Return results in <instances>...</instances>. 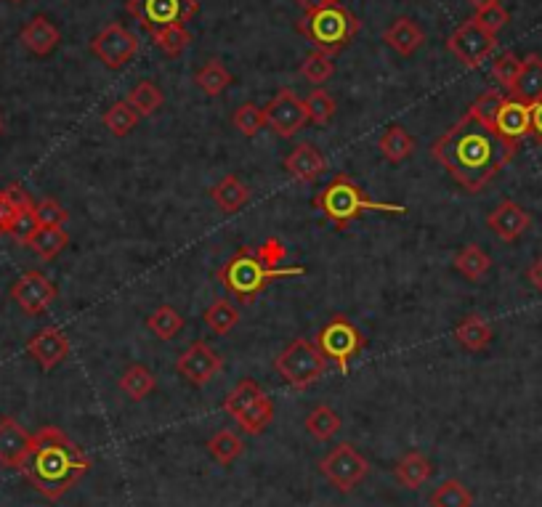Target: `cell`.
<instances>
[{
    "mask_svg": "<svg viewBox=\"0 0 542 507\" xmlns=\"http://www.w3.org/2000/svg\"><path fill=\"white\" fill-rule=\"evenodd\" d=\"M516 152L519 146L500 139L497 131L473 120L468 112L431 146L434 160L468 194H479L516 157Z\"/></svg>",
    "mask_w": 542,
    "mask_h": 507,
    "instance_id": "1",
    "label": "cell"
},
{
    "mask_svg": "<svg viewBox=\"0 0 542 507\" xmlns=\"http://www.w3.org/2000/svg\"><path fill=\"white\" fill-rule=\"evenodd\" d=\"M91 470L88 454L64 431L46 425L32 436V449L22 465L24 478L46 500H62L72 486Z\"/></svg>",
    "mask_w": 542,
    "mask_h": 507,
    "instance_id": "2",
    "label": "cell"
},
{
    "mask_svg": "<svg viewBox=\"0 0 542 507\" xmlns=\"http://www.w3.org/2000/svg\"><path fill=\"white\" fill-rule=\"evenodd\" d=\"M285 255L287 247L277 237H269L258 247H240L218 269V282L240 303H253L271 282L306 274V266H282Z\"/></svg>",
    "mask_w": 542,
    "mask_h": 507,
    "instance_id": "3",
    "label": "cell"
},
{
    "mask_svg": "<svg viewBox=\"0 0 542 507\" xmlns=\"http://www.w3.org/2000/svg\"><path fill=\"white\" fill-rule=\"evenodd\" d=\"M314 205L325 213L327 221L335 223L338 231H346L354 218L364 216V213H370V210H375V213H388V216H404V213H407L404 205H388V202L370 200L346 173H338V176L314 197Z\"/></svg>",
    "mask_w": 542,
    "mask_h": 507,
    "instance_id": "4",
    "label": "cell"
},
{
    "mask_svg": "<svg viewBox=\"0 0 542 507\" xmlns=\"http://www.w3.org/2000/svg\"><path fill=\"white\" fill-rule=\"evenodd\" d=\"M295 30L301 32L306 40H311L317 51L335 56L357 38L362 24L349 8L333 3V6L317 8V11H306L295 24Z\"/></svg>",
    "mask_w": 542,
    "mask_h": 507,
    "instance_id": "5",
    "label": "cell"
},
{
    "mask_svg": "<svg viewBox=\"0 0 542 507\" xmlns=\"http://www.w3.org/2000/svg\"><path fill=\"white\" fill-rule=\"evenodd\" d=\"M274 367H277V372L290 388L303 391V388H309V385H314L319 377L325 375L327 356L319 351L317 343L298 338L274 359Z\"/></svg>",
    "mask_w": 542,
    "mask_h": 507,
    "instance_id": "6",
    "label": "cell"
},
{
    "mask_svg": "<svg viewBox=\"0 0 542 507\" xmlns=\"http://www.w3.org/2000/svg\"><path fill=\"white\" fill-rule=\"evenodd\" d=\"M319 473L338 489V492L349 494L362 484L367 473H370V462L359 452L354 444H338L335 449L319 460Z\"/></svg>",
    "mask_w": 542,
    "mask_h": 507,
    "instance_id": "7",
    "label": "cell"
},
{
    "mask_svg": "<svg viewBox=\"0 0 542 507\" xmlns=\"http://www.w3.org/2000/svg\"><path fill=\"white\" fill-rule=\"evenodd\" d=\"M317 346L327 356V362H335L341 375H349V362L364 348V338L346 316H333L319 330Z\"/></svg>",
    "mask_w": 542,
    "mask_h": 507,
    "instance_id": "8",
    "label": "cell"
},
{
    "mask_svg": "<svg viewBox=\"0 0 542 507\" xmlns=\"http://www.w3.org/2000/svg\"><path fill=\"white\" fill-rule=\"evenodd\" d=\"M128 14L155 35L160 30L186 24L197 14V0H128Z\"/></svg>",
    "mask_w": 542,
    "mask_h": 507,
    "instance_id": "9",
    "label": "cell"
},
{
    "mask_svg": "<svg viewBox=\"0 0 542 507\" xmlns=\"http://www.w3.org/2000/svg\"><path fill=\"white\" fill-rule=\"evenodd\" d=\"M447 48L452 51L457 62L468 67V70H476L481 64L487 62L489 56L495 54L497 48V35L487 32L476 22V16L465 19L450 38H447Z\"/></svg>",
    "mask_w": 542,
    "mask_h": 507,
    "instance_id": "10",
    "label": "cell"
},
{
    "mask_svg": "<svg viewBox=\"0 0 542 507\" xmlns=\"http://www.w3.org/2000/svg\"><path fill=\"white\" fill-rule=\"evenodd\" d=\"M91 54L99 59L107 70H120L139 54V38L123 24H109L91 40Z\"/></svg>",
    "mask_w": 542,
    "mask_h": 507,
    "instance_id": "11",
    "label": "cell"
},
{
    "mask_svg": "<svg viewBox=\"0 0 542 507\" xmlns=\"http://www.w3.org/2000/svg\"><path fill=\"white\" fill-rule=\"evenodd\" d=\"M266 125L271 131L282 136V139H293L295 133L301 131L303 125L309 123V112H306V101L298 99L290 88H282V91L274 96L264 107Z\"/></svg>",
    "mask_w": 542,
    "mask_h": 507,
    "instance_id": "12",
    "label": "cell"
},
{
    "mask_svg": "<svg viewBox=\"0 0 542 507\" xmlns=\"http://www.w3.org/2000/svg\"><path fill=\"white\" fill-rule=\"evenodd\" d=\"M11 298H14V303L22 308L24 314L38 316L48 311L51 303L56 300V287L43 271H27L11 287Z\"/></svg>",
    "mask_w": 542,
    "mask_h": 507,
    "instance_id": "13",
    "label": "cell"
},
{
    "mask_svg": "<svg viewBox=\"0 0 542 507\" xmlns=\"http://www.w3.org/2000/svg\"><path fill=\"white\" fill-rule=\"evenodd\" d=\"M221 367H224L221 356H218L208 343H194L189 351H184V354L179 356V362H176V372L184 377L186 383H192L194 388L210 383V380L221 372Z\"/></svg>",
    "mask_w": 542,
    "mask_h": 507,
    "instance_id": "14",
    "label": "cell"
},
{
    "mask_svg": "<svg viewBox=\"0 0 542 507\" xmlns=\"http://www.w3.org/2000/svg\"><path fill=\"white\" fill-rule=\"evenodd\" d=\"M27 354L38 362L43 372H51L70 356V340L59 327H46L27 340Z\"/></svg>",
    "mask_w": 542,
    "mask_h": 507,
    "instance_id": "15",
    "label": "cell"
},
{
    "mask_svg": "<svg viewBox=\"0 0 542 507\" xmlns=\"http://www.w3.org/2000/svg\"><path fill=\"white\" fill-rule=\"evenodd\" d=\"M495 131L500 139L519 146L521 139L532 136V107L524 104V101L513 99V96H505L503 107L497 112Z\"/></svg>",
    "mask_w": 542,
    "mask_h": 507,
    "instance_id": "16",
    "label": "cell"
},
{
    "mask_svg": "<svg viewBox=\"0 0 542 507\" xmlns=\"http://www.w3.org/2000/svg\"><path fill=\"white\" fill-rule=\"evenodd\" d=\"M32 449V433H27L14 417H0V465L22 470Z\"/></svg>",
    "mask_w": 542,
    "mask_h": 507,
    "instance_id": "17",
    "label": "cell"
},
{
    "mask_svg": "<svg viewBox=\"0 0 542 507\" xmlns=\"http://www.w3.org/2000/svg\"><path fill=\"white\" fill-rule=\"evenodd\" d=\"M529 223H532V218H529L527 210L513 200L500 202L487 218V226L495 231L503 242H516V239L529 229Z\"/></svg>",
    "mask_w": 542,
    "mask_h": 507,
    "instance_id": "18",
    "label": "cell"
},
{
    "mask_svg": "<svg viewBox=\"0 0 542 507\" xmlns=\"http://www.w3.org/2000/svg\"><path fill=\"white\" fill-rule=\"evenodd\" d=\"M285 170L287 176L298 181V184H311V181H317L325 173L327 160L314 144H298L285 157Z\"/></svg>",
    "mask_w": 542,
    "mask_h": 507,
    "instance_id": "19",
    "label": "cell"
},
{
    "mask_svg": "<svg viewBox=\"0 0 542 507\" xmlns=\"http://www.w3.org/2000/svg\"><path fill=\"white\" fill-rule=\"evenodd\" d=\"M19 38H22L24 48H27L30 54L48 56L59 43H62V32H59V27H56L48 16L38 14L24 24L22 32H19Z\"/></svg>",
    "mask_w": 542,
    "mask_h": 507,
    "instance_id": "20",
    "label": "cell"
},
{
    "mask_svg": "<svg viewBox=\"0 0 542 507\" xmlns=\"http://www.w3.org/2000/svg\"><path fill=\"white\" fill-rule=\"evenodd\" d=\"M383 43H386L388 48H394L399 56H412L426 43V32L420 30L410 16H399V19L383 32Z\"/></svg>",
    "mask_w": 542,
    "mask_h": 507,
    "instance_id": "21",
    "label": "cell"
},
{
    "mask_svg": "<svg viewBox=\"0 0 542 507\" xmlns=\"http://www.w3.org/2000/svg\"><path fill=\"white\" fill-rule=\"evenodd\" d=\"M513 99L524 101V104H537L542 101V59L537 54H529L524 62H521V72L516 77V83L508 91Z\"/></svg>",
    "mask_w": 542,
    "mask_h": 507,
    "instance_id": "22",
    "label": "cell"
},
{
    "mask_svg": "<svg viewBox=\"0 0 542 507\" xmlns=\"http://www.w3.org/2000/svg\"><path fill=\"white\" fill-rule=\"evenodd\" d=\"M394 476H396V481L404 486V489L418 492L420 486L428 484V481H431V476H434V465H431V460H428L426 454L407 452L402 460L396 462Z\"/></svg>",
    "mask_w": 542,
    "mask_h": 507,
    "instance_id": "23",
    "label": "cell"
},
{
    "mask_svg": "<svg viewBox=\"0 0 542 507\" xmlns=\"http://www.w3.org/2000/svg\"><path fill=\"white\" fill-rule=\"evenodd\" d=\"M35 208V202L27 192H24V186L11 184L6 189H0V237H8V231L14 226L16 216L22 213V210H32Z\"/></svg>",
    "mask_w": 542,
    "mask_h": 507,
    "instance_id": "24",
    "label": "cell"
},
{
    "mask_svg": "<svg viewBox=\"0 0 542 507\" xmlns=\"http://www.w3.org/2000/svg\"><path fill=\"white\" fill-rule=\"evenodd\" d=\"M67 245H70V234L64 231V226H38L27 242V247L40 261H54Z\"/></svg>",
    "mask_w": 542,
    "mask_h": 507,
    "instance_id": "25",
    "label": "cell"
},
{
    "mask_svg": "<svg viewBox=\"0 0 542 507\" xmlns=\"http://www.w3.org/2000/svg\"><path fill=\"white\" fill-rule=\"evenodd\" d=\"M210 200L216 202L224 213H237V210L248 205L250 189L237 176H224L210 189Z\"/></svg>",
    "mask_w": 542,
    "mask_h": 507,
    "instance_id": "26",
    "label": "cell"
},
{
    "mask_svg": "<svg viewBox=\"0 0 542 507\" xmlns=\"http://www.w3.org/2000/svg\"><path fill=\"white\" fill-rule=\"evenodd\" d=\"M455 340L465 351H484L489 346V340H492V327L481 316H465L463 322L457 324Z\"/></svg>",
    "mask_w": 542,
    "mask_h": 507,
    "instance_id": "27",
    "label": "cell"
},
{
    "mask_svg": "<svg viewBox=\"0 0 542 507\" xmlns=\"http://www.w3.org/2000/svg\"><path fill=\"white\" fill-rule=\"evenodd\" d=\"M155 388H157L155 375H152L144 364H131V367L123 372V377H120V391H123L131 401L147 399L149 393H155Z\"/></svg>",
    "mask_w": 542,
    "mask_h": 507,
    "instance_id": "28",
    "label": "cell"
},
{
    "mask_svg": "<svg viewBox=\"0 0 542 507\" xmlns=\"http://www.w3.org/2000/svg\"><path fill=\"white\" fill-rule=\"evenodd\" d=\"M194 83L200 85V91L205 93V96L213 99V96H221V93L234 83V77L232 72L221 64V59H210V62L194 75Z\"/></svg>",
    "mask_w": 542,
    "mask_h": 507,
    "instance_id": "29",
    "label": "cell"
},
{
    "mask_svg": "<svg viewBox=\"0 0 542 507\" xmlns=\"http://www.w3.org/2000/svg\"><path fill=\"white\" fill-rule=\"evenodd\" d=\"M455 269L460 271L465 279L479 282V279H484V274L492 269V258H489L487 250H481L479 245H465L463 250L455 255Z\"/></svg>",
    "mask_w": 542,
    "mask_h": 507,
    "instance_id": "30",
    "label": "cell"
},
{
    "mask_svg": "<svg viewBox=\"0 0 542 507\" xmlns=\"http://www.w3.org/2000/svg\"><path fill=\"white\" fill-rule=\"evenodd\" d=\"M378 146L388 162H402L415 152V139L404 131L402 125H391V128L380 136Z\"/></svg>",
    "mask_w": 542,
    "mask_h": 507,
    "instance_id": "31",
    "label": "cell"
},
{
    "mask_svg": "<svg viewBox=\"0 0 542 507\" xmlns=\"http://www.w3.org/2000/svg\"><path fill=\"white\" fill-rule=\"evenodd\" d=\"M431 507H473V492L463 481L447 478L431 494Z\"/></svg>",
    "mask_w": 542,
    "mask_h": 507,
    "instance_id": "32",
    "label": "cell"
},
{
    "mask_svg": "<svg viewBox=\"0 0 542 507\" xmlns=\"http://www.w3.org/2000/svg\"><path fill=\"white\" fill-rule=\"evenodd\" d=\"M139 117V112H136L128 101H115V104L101 115V120H104V125H107L112 136L123 139V136H128V133L139 125Z\"/></svg>",
    "mask_w": 542,
    "mask_h": 507,
    "instance_id": "33",
    "label": "cell"
},
{
    "mask_svg": "<svg viewBox=\"0 0 542 507\" xmlns=\"http://www.w3.org/2000/svg\"><path fill=\"white\" fill-rule=\"evenodd\" d=\"M274 420V404H271L269 396H264L261 401H256L253 407L245 409L240 417H237V425H240L242 433L248 436H261Z\"/></svg>",
    "mask_w": 542,
    "mask_h": 507,
    "instance_id": "34",
    "label": "cell"
},
{
    "mask_svg": "<svg viewBox=\"0 0 542 507\" xmlns=\"http://www.w3.org/2000/svg\"><path fill=\"white\" fill-rule=\"evenodd\" d=\"M208 452L218 465H232V462L245 452V441H242L240 433L218 431L216 436L208 441Z\"/></svg>",
    "mask_w": 542,
    "mask_h": 507,
    "instance_id": "35",
    "label": "cell"
},
{
    "mask_svg": "<svg viewBox=\"0 0 542 507\" xmlns=\"http://www.w3.org/2000/svg\"><path fill=\"white\" fill-rule=\"evenodd\" d=\"M264 396H266L264 388H261V385H258L256 380H242V383L237 385V388H234V391L229 393V396H226L224 412H229V415H232L234 420H237V417H240L242 412H245V409L253 407V404L264 399Z\"/></svg>",
    "mask_w": 542,
    "mask_h": 507,
    "instance_id": "36",
    "label": "cell"
},
{
    "mask_svg": "<svg viewBox=\"0 0 542 507\" xmlns=\"http://www.w3.org/2000/svg\"><path fill=\"white\" fill-rule=\"evenodd\" d=\"M128 104H131L141 117H152L157 109L163 107V91L157 88L152 80H141L139 85H133V91L128 93Z\"/></svg>",
    "mask_w": 542,
    "mask_h": 507,
    "instance_id": "37",
    "label": "cell"
},
{
    "mask_svg": "<svg viewBox=\"0 0 542 507\" xmlns=\"http://www.w3.org/2000/svg\"><path fill=\"white\" fill-rule=\"evenodd\" d=\"M202 319H205V324H208L216 335H229V332L240 324V311H237V306L229 303V300H216V303L205 311Z\"/></svg>",
    "mask_w": 542,
    "mask_h": 507,
    "instance_id": "38",
    "label": "cell"
},
{
    "mask_svg": "<svg viewBox=\"0 0 542 507\" xmlns=\"http://www.w3.org/2000/svg\"><path fill=\"white\" fill-rule=\"evenodd\" d=\"M147 327L160 340H173L181 332V327H184V319H181V314L173 306H160L149 314Z\"/></svg>",
    "mask_w": 542,
    "mask_h": 507,
    "instance_id": "39",
    "label": "cell"
},
{
    "mask_svg": "<svg viewBox=\"0 0 542 507\" xmlns=\"http://www.w3.org/2000/svg\"><path fill=\"white\" fill-rule=\"evenodd\" d=\"M341 425V417L335 415L330 407H317L306 417V431H309V436L317 438V441H330L335 433L341 431Z\"/></svg>",
    "mask_w": 542,
    "mask_h": 507,
    "instance_id": "40",
    "label": "cell"
},
{
    "mask_svg": "<svg viewBox=\"0 0 542 507\" xmlns=\"http://www.w3.org/2000/svg\"><path fill=\"white\" fill-rule=\"evenodd\" d=\"M505 96L497 88H489V91H484L479 96V99L473 101L471 107H468V115L473 117V120H479L481 125H487V128H492L495 131V120H497V112H500V107H503Z\"/></svg>",
    "mask_w": 542,
    "mask_h": 507,
    "instance_id": "41",
    "label": "cell"
},
{
    "mask_svg": "<svg viewBox=\"0 0 542 507\" xmlns=\"http://www.w3.org/2000/svg\"><path fill=\"white\" fill-rule=\"evenodd\" d=\"M152 40H155V46L160 48L165 56L176 59V56H179L181 51H186L189 43H192V32L186 30V24H176V27H168V30L155 32Z\"/></svg>",
    "mask_w": 542,
    "mask_h": 507,
    "instance_id": "42",
    "label": "cell"
},
{
    "mask_svg": "<svg viewBox=\"0 0 542 507\" xmlns=\"http://www.w3.org/2000/svg\"><path fill=\"white\" fill-rule=\"evenodd\" d=\"M333 72H335L333 56L325 54V51H317V48H314V51H311L301 64V75L314 85H322L325 80H330Z\"/></svg>",
    "mask_w": 542,
    "mask_h": 507,
    "instance_id": "43",
    "label": "cell"
},
{
    "mask_svg": "<svg viewBox=\"0 0 542 507\" xmlns=\"http://www.w3.org/2000/svg\"><path fill=\"white\" fill-rule=\"evenodd\" d=\"M303 101H306V112H309V120H314L317 125L330 123V120H333V115H335V109H338L335 99L325 91V88H314V91H311Z\"/></svg>",
    "mask_w": 542,
    "mask_h": 507,
    "instance_id": "44",
    "label": "cell"
},
{
    "mask_svg": "<svg viewBox=\"0 0 542 507\" xmlns=\"http://www.w3.org/2000/svg\"><path fill=\"white\" fill-rule=\"evenodd\" d=\"M234 128L242 133V136H258L261 128H266V115L264 109L256 107V104H242L237 112H234Z\"/></svg>",
    "mask_w": 542,
    "mask_h": 507,
    "instance_id": "45",
    "label": "cell"
},
{
    "mask_svg": "<svg viewBox=\"0 0 542 507\" xmlns=\"http://www.w3.org/2000/svg\"><path fill=\"white\" fill-rule=\"evenodd\" d=\"M521 62H524V59H519L513 51H505V54L497 56L495 64H492V75H495L497 83L511 91L513 83H516V77H519L521 72Z\"/></svg>",
    "mask_w": 542,
    "mask_h": 507,
    "instance_id": "46",
    "label": "cell"
},
{
    "mask_svg": "<svg viewBox=\"0 0 542 507\" xmlns=\"http://www.w3.org/2000/svg\"><path fill=\"white\" fill-rule=\"evenodd\" d=\"M35 221H38V226H64L70 221V213L59 202L48 197V200H40L35 205Z\"/></svg>",
    "mask_w": 542,
    "mask_h": 507,
    "instance_id": "47",
    "label": "cell"
},
{
    "mask_svg": "<svg viewBox=\"0 0 542 507\" xmlns=\"http://www.w3.org/2000/svg\"><path fill=\"white\" fill-rule=\"evenodd\" d=\"M35 229H38V221H35V208L22 210V213L16 216L11 231H8V237L14 239V242H19V245L27 247V242H30V237L35 234Z\"/></svg>",
    "mask_w": 542,
    "mask_h": 507,
    "instance_id": "48",
    "label": "cell"
},
{
    "mask_svg": "<svg viewBox=\"0 0 542 507\" xmlns=\"http://www.w3.org/2000/svg\"><path fill=\"white\" fill-rule=\"evenodd\" d=\"M476 22H479L487 32L497 35V32L503 30L505 24L511 22V14H508V11L503 8V3H500V6H492V8L479 11V14H476Z\"/></svg>",
    "mask_w": 542,
    "mask_h": 507,
    "instance_id": "49",
    "label": "cell"
},
{
    "mask_svg": "<svg viewBox=\"0 0 542 507\" xmlns=\"http://www.w3.org/2000/svg\"><path fill=\"white\" fill-rule=\"evenodd\" d=\"M532 136L542 144V101L532 104Z\"/></svg>",
    "mask_w": 542,
    "mask_h": 507,
    "instance_id": "50",
    "label": "cell"
},
{
    "mask_svg": "<svg viewBox=\"0 0 542 507\" xmlns=\"http://www.w3.org/2000/svg\"><path fill=\"white\" fill-rule=\"evenodd\" d=\"M527 277H529V282H532V285H535L537 290L542 292V258H540V261L532 263V266H529Z\"/></svg>",
    "mask_w": 542,
    "mask_h": 507,
    "instance_id": "51",
    "label": "cell"
},
{
    "mask_svg": "<svg viewBox=\"0 0 542 507\" xmlns=\"http://www.w3.org/2000/svg\"><path fill=\"white\" fill-rule=\"evenodd\" d=\"M295 3L306 8V11H317V8L333 6V3H338V0H295Z\"/></svg>",
    "mask_w": 542,
    "mask_h": 507,
    "instance_id": "52",
    "label": "cell"
},
{
    "mask_svg": "<svg viewBox=\"0 0 542 507\" xmlns=\"http://www.w3.org/2000/svg\"><path fill=\"white\" fill-rule=\"evenodd\" d=\"M473 8H476V14L479 11H484V8H492V6H500V0H468Z\"/></svg>",
    "mask_w": 542,
    "mask_h": 507,
    "instance_id": "53",
    "label": "cell"
},
{
    "mask_svg": "<svg viewBox=\"0 0 542 507\" xmlns=\"http://www.w3.org/2000/svg\"><path fill=\"white\" fill-rule=\"evenodd\" d=\"M0 136H3V117H0Z\"/></svg>",
    "mask_w": 542,
    "mask_h": 507,
    "instance_id": "54",
    "label": "cell"
},
{
    "mask_svg": "<svg viewBox=\"0 0 542 507\" xmlns=\"http://www.w3.org/2000/svg\"><path fill=\"white\" fill-rule=\"evenodd\" d=\"M14 3H19V0H14Z\"/></svg>",
    "mask_w": 542,
    "mask_h": 507,
    "instance_id": "55",
    "label": "cell"
}]
</instances>
